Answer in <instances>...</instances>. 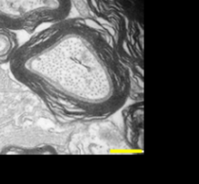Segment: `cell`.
I'll return each instance as SVG.
<instances>
[{
    "instance_id": "3",
    "label": "cell",
    "mask_w": 199,
    "mask_h": 184,
    "mask_svg": "<svg viewBox=\"0 0 199 184\" xmlns=\"http://www.w3.org/2000/svg\"><path fill=\"white\" fill-rule=\"evenodd\" d=\"M72 9V0H0V27L32 35L68 18Z\"/></svg>"
},
{
    "instance_id": "5",
    "label": "cell",
    "mask_w": 199,
    "mask_h": 184,
    "mask_svg": "<svg viewBox=\"0 0 199 184\" xmlns=\"http://www.w3.org/2000/svg\"><path fill=\"white\" fill-rule=\"evenodd\" d=\"M20 45L16 31L0 27V66L9 64Z\"/></svg>"
},
{
    "instance_id": "4",
    "label": "cell",
    "mask_w": 199,
    "mask_h": 184,
    "mask_svg": "<svg viewBox=\"0 0 199 184\" xmlns=\"http://www.w3.org/2000/svg\"><path fill=\"white\" fill-rule=\"evenodd\" d=\"M123 140L133 150L144 151V100L123 107Z\"/></svg>"
},
{
    "instance_id": "1",
    "label": "cell",
    "mask_w": 199,
    "mask_h": 184,
    "mask_svg": "<svg viewBox=\"0 0 199 184\" xmlns=\"http://www.w3.org/2000/svg\"><path fill=\"white\" fill-rule=\"evenodd\" d=\"M9 70L64 127L105 122L130 97V73L112 38L86 14L35 32L15 52Z\"/></svg>"
},
{
    "instance_id": "2",
    "label": "cell",
    "mask_w": 199,
    "mask_h": 184,
    "mask_svg": "<svg viewBox=\"0 0 199 184\" xmlns=\"http://www.w3.org/2000/svg\"><path fill=\"white\" fill-rule=\"evenodd\" d=\"M78 14L95 19L112 38L131 77L129 100H144L143 0H72Z\"/></svg>"
}]
</instances>
